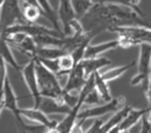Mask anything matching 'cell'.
Returning <instances> with one entry per match:
<instances>
[{"label": "cell", "mask_w": 151, "mask_h": 133, "mask_svg": "<svg viewBox=\"0 0 151 133\" xmlns=\"http://www.w3.org/2000/svg\"><path fill=\"white\" fill-rule=\"evenodd\" d=\"M58 62H59V72L57 74L58 78L68 75V73L72 71V68L77 65L71 53H66V54L61 55L60 58H58Z\"/></svg>", "instance_id": "22"}, {"label": "cell", "mask_w": 151, "mask_h": 133, "mask_svg": "<svg viewBox=\"0 0 151 133\" xmlns=\"http://www.w3.org/2000/svg\"><path fill=\"white\" fill-rule=\"evenodd\" d=\"M94 87L98 91V93H99V95H100V98L103 99L104 102H107L112 99L110 87H109V82L103 79L99 71L94 72Z\"/></svg>", "instance_id": "19"}, {"label": "cell", "mask_w": 151, "mask_h": 133, "mask_svg": "<svg viewBox=\"0 0 151 133\" xmlns=\"http://www.w3.org/2000/svg\"><path fill=\"white\" fill-rule=\"evenodd\" d=\"M20 114L25 119L31 120V121H34L37 124H41V125L46 126L47 128L57 127V125L59 122L57 120L50 119L46 113H44L41 109L35 108V107H32V108H20Z\"/></svg>", "instance_id": "11"}, {"label": "cell", "mask_w": 151, "mask_h": 133, "mask_svg": "<svg viewBox=\"0 0 151 133\" xmlns=\"http://www.w3.org/2000/svg\"><path fill=\"white\" fill-rule=\"evenodd\" d=\"M87 80V77L85 74L84 67L81 62H78L72 71L68 73L66 81L64 84V92L66 93H73V92H79L81 87L85 85Z\"/></svg>", "instance_id": "8"}, {"label": "cell", "mask_w": 151, "mask_h": 133, "mask_svg": "<svg viewBox=\"0 0 151 133\" xmlns=\"http://www.w3.org/2000/svg\"><path fill=\"white\" fill-rule=\"evenodd\" d=\"M126 106V99L124 95H119L117 98H112L110 101L104 102L101 105H96V106H90L88 108L80 109L78 114V120L85 122L87 119H93V118H99L103 117L107 113H114Z\"/></svg>", "instance_id": "5"}, {"label": "cell", "mask_w": 151, "mask_h": 133, "mask_svg": "<svg viewBox=\"0 0 151 133\" xmlns=\"http://www.w3.org/2000/svg\"><path fill=\"white\" fill-rule=\"evenodd\" d=\"M117 47H119V40H118V38L117 39H113V40H110V41L101 42V44H97V45H91L90 44L86 47V51H85V54H84V59L97 58L100 54H103V53H105L107 51L114 49Z\"/></svg>", "instance_id": "15"}, {"label": "cell", "mask_w": 151, "mask_h": 133, "mask_svg": "<svg viewBox=\"0 0 151 133\" xmlns=\"http://www.w3.org/2000/svg\"><path fill=\"white\" fill-rule=\"evenodd\" d=\"M0 56H1V58L5 60V62H6L7 65H9L12 68H14V69L18 71V72H21L22 66L19 65L18 61L15 60V58H14L12 51H11L9 44H8L5 39H2L1 36H0Z\"/></svg>", "instance_id": "17"}, {"label": "cell", "mask_w": 151, "mask_h": 133, "mask_svg": "<svg viewBox=\"0 0 151 133\" xmlns=\"http://www.w3.org/2000/svg\"><path fill=\"white\" fill-rule=\"evenodd\" d=\"M72 8L74 11V14L78 19H80L83 15H85L90 8L93 6V0H71Z\"/></svg>", "instance_id": "24"}, {"label": "cell", "mask_w": 151, "mask_h": 133, "mask_svg": "<svg viewBox=\"0 0 151 133\" xmlns=\"http://www.w3.org/2000/svg\"><path fill=\"white\" fill-rule=\"evenodd\" d=\"M86 33L96 36L104 31L122 26H143L151 28V20L138 13L134 8L117 4L96 2L80 19Z\"/></svg>", "instance_id": "1"}, {"label": "cell", "mask_w": 151, "mask_h": 133, "mask_svg": "<svg viewBox=\"0 0 151 133\" xmlns=\"http://www.w3.org/2000/svg\"><path fill=\"white\" fill-rule=\"evenodd\" d=\"M22 13H24V18L27 22H35L39 19V16L41 15V11H40L39 6L33 5V4H24Z\"/></svg>", "instance_id": "23"}, {"label": "cell", "mask_w": 151, "mask_h": 133, "mask_svg": "<svg viewBox=\"0 0 151 133\" xmlns=\"http://www.w3.org/2000/svg\"><path fill=\"white\" fill-rule=\"evenodd\" d=\"M21 74L24 78V81L31 93V97L33 99V107L38 108L41 101V93L39 89V85H38V80H37V73H35V59L32 58L29 59V61L22 66L21 69Z\"/></svg>", "instance_id": "7"}, {"label": "cell", "mask_w": 151, "mask_h": 133, "mask_svg": "<svg viewBox=\"0 0 151 133\" xmlns=\"http://www.w3.org/2000/svg\"><path fill=\"white\" fill-rule=\"evenodd\" d=\"M4 109H7L12 113L13 118L20 117V107L18 105V97L11 85L9 79H6L5 82V94H4V104H2Z\"/></svg>", "instance_id": "12"}, {"label": "cell", "mask_w": 151, "mask_h": 133, "mask_svg": "<svg viewBox=\"0 0 151 133\" xmlns=\"http://www.w3.org/2000/svg\"><path fill=\"white\" fill-rule=\"evenodd\" d=\"M134 65H136V61H132V62L126 64V65L112 67V68H110V69H107V71H105V72H103V73H100V74H101V77H103V79H104L105 81L110 82V81H112V80H114V79L122 77L125 72H127V71H129L130 68H132Z\"/></svg>", "instance_id": "21"}, {"label": "cell", "mask_w": 151, "mask_h": 133, "mask_svg": "<svg viewBox=\"0 0 151 133\" xmlns=\"http://www.w3.org/2000/svg\"><path fill=\"white\" fill-rule=\"evenodd\" d=\"M45 133H60V131L57 127H51V128H47Z\"/></svg>", "instance_id": "28"}, {"label": "cell", "mask_w": 151, "mask_h": 133, "mask_svg": "<svg viewBox=\"0 0 151 133\" xmlns=\"http://www.w3.org/2000/svg\"><path fill=\"white\" fill-rule=\"evenodd\" d=\"M100 101H103V99L100 98L98 91H97L96 87H94V88L87 94V97H86L84 104H85V105H90V106H96V105H99ZM103 102H104V101H103Z\"/></svg>", "instance_id": "25"}, {"label": "cell", "mask_w": 151, "mask_h": 133, "mask_svg": "<svg viewBox=\"0 0 151 133\" xmlns=\"http://www.w3.org/2000/svg\"><path fill=\"white\" fill-rule=\"evenodd\" d=\"M38 6L41 11V15H44L51 24H52V28H54L55 31H58L59 33H63V27H61V22L58 15V11L53 8V6L51 5L50 0H37Z\"/></svg>", "instance_id": "13"}, {"label": "cell", "mask_w": 151, "mask_h": 133, "mask_svg": "<svg viewBox=\"0 0 151 133\" xmlns=\"http://www.w3.org/2000/svg\"><path fill=\"white\" fill-rule=\"evenodd\" d=\"M35 59V73H37V80L39 85V89L42 97H48L53 99H58L63 102L64 101V86L61 85L59 78L55 75V73L51 72L47 67H45L40 60ZM66 104V102H65Z\"/></svg>", "instance_id": "2"}, {"label": "cell", "mask_w": 151, "mask_h": 133, "mask_svg": "<svg viewBox=\"0 0 151 133\" xmlns=\"http://www.w3.org/2000/svg\"><path fill=\"white\" fill-rule=\"evenodd\" d=\"M27 22L24 18L20 0H5L0 7V34L12 25Z\"/></svg>", "instance_id": "6"}, {"label": "cell", "mask_w": 151, "mask_h": 133, "mask_svg": "<svg viewBox=\"0 0 151 133\" xmlns=\"http://www.w3.org/2000/svg\"><path fill=\"white\" fill-rule=\"evenodd\" d=\"M39 109H41L44 113L48 114H67L71 111V106H68L67 104L58 100V99H53V98H48V97H42L40 105L38 107Z\"/></svg>", "instance_id": "10"}, {"label": "cell", "mask_w": 151, "mask_h": 133, "mask_svg": "<svg viewBox=\"0 0 151 133\" xmlns=\"http://www.w3.org/2000/svg\"><path fill=\"white\" fill-rule=\"evenodd\" d=\"M25 118L22 115L14 118V122L18 129V133H45L47 127L41 125V124H34V125H28L24 120Z\"/></svg>", "instance_id": "18"}, {"label": "cell", "mask_w": 151, "mask_h": 133, "mask_svg": "<svg viewBox=\"0 0 151 133\" xmlns=\"http://www.w3.org/2000/svg\"><path fill=\"white\" fill-rule=\"evenodd\" d=\"M98 2H101V4H117V5H125V6H130V7L134 8L138 13H140L142 15H145V14L139 9V7L133 6V4L131 2V0H98Z\"/></svg>", "instance_id": "27"}, {"label": "cell", "mask_w": 151, "mask_h": 133, "mask_svg": "<svg viewBox=\"0 0 151 133\" xmlns=\"http://www.w3.org/2000/svg\"><path fill=\"white\" fill-rule=\"evenodd\" d=\"M67 52L61 47H37L35 58L40 59H58Z\"/></svg>", "instance_id": "20"}, {"label": "cell", "mask_w": 151, "mask_h": 133, "mask_svg": "<svg viewBox=\"0 0 151 133\" xmlns=\"http://www.w3.org/2000/svg\"><path fill=\"white\" fill-rule=\"evenodd\" d=\"M110 32L118 34L119 47L127 48L131 46H139L140 44H151V28L143 26H122L114 27Z\"/></svg>", "instance_id": "3"}, {"label": "cell", "mask_w": 151, "mask_h": 133, "mask_svg": "<svg viewBox=\"0 0 151 133\" xmlns=\"http://www.w3.org/2000/svg\"><path fill=\"white\" fill-rule=\"evenodd\" d=\"M57 11H58V15H59V19L61 22L64 35H71L72 34L71 25L76 19H78L72 8L71 0H59Z\"/></svg>", "instance_id": "9"}, {"label": "cell", "mask_w": 151, "mask_h": 133, "mask_svg": "<svg viewBox=\"0 0 151 133\" xmlns=\"http://www.w3.org/2000/svg\"><path fill=\"white\" fill-rule=\"evenodd\" d=\"M151 74V44L144 42L139 45V59H138V72L131 79V85H142L144 93L147 92L149 80Z\"/></svg>", "instance_id": "4"}, {"label": "cell", "mask_w": 151, "mask_h": 133, "mask_svg": "<svg viewBox=\"0 0 151 133\" xmlns=\"http://www.w3.org/2000/svg\"><path fill=\"white\" fill-rule=\"evenodd\" d=\"M139 1H140V0H131V2L133 4V6H136V7H138V4H139Z\"/></svg>", "instance_id": "29"}, {"label": "cell", "mask_w": 151, "mask_h": 133, "mask_svg": "<svg viewBox=\"0 0 151 133\" xmlns=\"http://www.w3.org/2000/svg\"><path fill=\"white\" fill-rule=\"evenodd\" d=\"M80 62H81V65L84 67V71H85L86 77L88 78L91 74H93L94 72L99 71L101 67L109 66L111 64V60L107 59V58H104V56H97V58L83 59Z\"/></svg>", "instance_id": "16"}, {"label": "cell", "mask_w": 151, "mask_h": 133, "mask_svg": "<svg viewBox=\"0 0 151 133\" xmlns=\"http://www.w3.org/2000/svg\"><path fill=\"white\" fill-rule=\"evenodd\" d=\"M146 113H149L147 107L140 108V109H137V108H133V107H132V108L130 109V112L127 113V115H126L119 124L116 125L117 131L120 133V132H123V131H129V129H131L138 121H142V118H143Z\"/></svg>", "instance_id": "14"}, {"label": "cell", "mask_w": 151, "mask_h": 133, "mask_svg": "<svg viewBox=\"0 0 151 133\" xmlns=\"http://www.w3.org/2000/svg\"><path fill=\"white\" fill-rule=\"evenodd\" d=\"M38 60H40V62L47 67L51 72L55 73V75L58 74L59 72V62H58V59H40V58H37Z\"/></svg>", "instance_id": "26"}]
</instances>
